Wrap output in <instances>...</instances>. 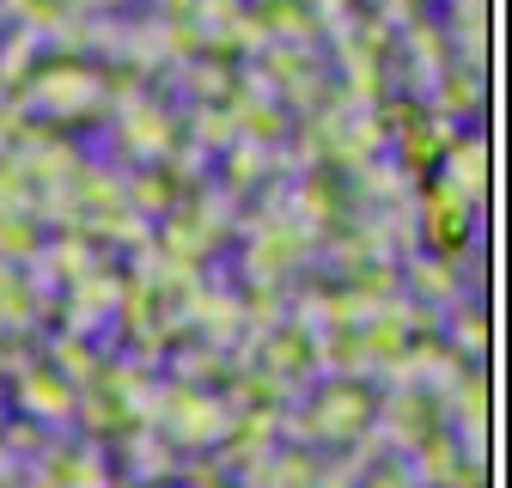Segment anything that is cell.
Instances as JSON below:
<instances>
[{
	"label": "cell",
	"mask_w": 512,
	"mask_h": 488,
	"mask_svg": "<svg viewBox=\"0 0 512 488\" xmlns=\"http://www.w3.org/2000/svg\"><path fill=\"white\" fill-rule=\"evenodd\" d=\"M317 7H342V0H317Z\"/></svg>",
	"instance_id": "cell-1"
}]
</instances>
